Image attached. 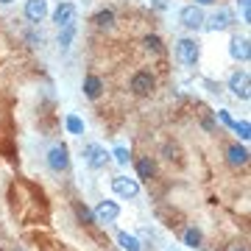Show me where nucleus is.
<instances>
[{
  "label": "nucleus",
  "mask_w": 251,
  "mask_h": 251,
  "mask_svg": "<svg viewBox=\"0 0 251 251\" xmlns=\"http://www.w3.org/2000/svg\"><path fill=\"white\" fill-rule=\"evenodd\" d=\"M73 39H75V23L59 28V50H67L73 45Z\"/></svg>",
  "instance_id": "a211bd4d"
},
{
  "label": "nucleus",
  "mask_w": 251,
  "mask_h": 251,
  "mask_svg": "<svg viewBox=\"0 0 251 251\" xmlns=\"http://www.w3.org/2000/svg\"><path fill=\"white\" fill-rule=\"evenodd\" d=\"M64 126H67V131H70L73 137L84 134V120H81L78 115H67V117H64Z\"/></svg>",
  "instance_id": "412c9836"
},
{
  "label": "nucleus",
  "mask_w": 251,
  "mask_h": 251,
  "mask_svg": "<svg viewBox=\"0 0 251 251\" xmlns=\"http://www.w3.org/2000/svg\"><path fill=\"white\" fill-rule=\"evenodd\" d=\"M25 39L31 42V48H39L42 42H45V36L39 34V31H31V34H25Z\"/></svg>",
  "instance_id": "a878e982"
},
{
  "label": "nucleus",
  "mask_w": 251,
  "mask_h": 251,
  "mask_svg": "<svg viewBox=\"0 0 251 251\" xmlns=\"http://www.w3.org/2000/svg\"><path fill=\"white\" fill-rule=\"evenodd\" d=\"M218 117H221V123H224V126H229V128H232L234 120H232V115H229L226 109H221V112H218Z\"/></svg>",
  "instance_id": "cd10ccee"
},
{
  "label": "nucleus",
  "mask_w": 251,
  "mask_h": 251,
  "mask_svg": "<svg viewBox=\"0 0 251 251\" xmlns=\"http://www.w3.org/2000/svg\"><path fill=\"white\" fill-rule=\"evenodd\" d=\"M143 45H145V50H148V53H153V56H162L165 53V45H162V39L156 34H148L143 39Z\"/></svg>",
  "instance_id": "aec40b11"
},
{
  "label": "nucleus",
  "mask_w": 251,
  "mask_h": 251,
  "mask_svg": "<svg viewBox=\"0 0 251 251\" xmlns=\"http://www.w3.org/2000/svg\"><path fill=\"white\" fill-rule=\"evenodd\" d=\"M23 14H25L28 23L39 25V23L48 17V0H25V9H23Z\"/></svg>",
  "instance_id": "9d476101"
},
{
  "label": "nucleus",
  "mask_w": 251,
  "mask_h": 251,
  "mask_svg": "<svg viewBox=\"0 0 251 251\" xmlns=\"http://www.w3.org/2000/svg\"><path fill=\"white\" fill-rule=\"evenodd\" d=\"M234 25V14L229 9H218L212 17H204V28L206 31H226Z\"/></svg>",
  "instance_id": "6e6552de"
},
{
  "label": "nucleus",
  "mask_w": 251,
  "mask_h": 251,
  "mask_svg": "<svg viewBox=\"0 0 251 251\" xmlns=\"http://www.w3.org/2000/svg\"><path fill=\"white\" fill-rule=\"evenodd\" d=\"M81 90H84V98H90V100H98L100 95H103V78L100 75H87L84 78V84H81Z\"/></svg>",
  "instance_id": "ddd939ff"
},
{
  "label": "nucleus",
  "mask_w": 251,
  "mask_h": 251,
  "mask_svg": "<svg viewBox=\"0 0 251 251\" xmlns=\"http://www.w3.org/2000/svg\"><path fill=\"white\" fill-rule=\"evenodd\" d=\"M75 218H78L81 224H87V226L95 224V212H92L90 206H84L81 201H75Z\"/></svg>",
  "instance_id": "4be33fe9"
},
{
  "label": "nucleus",
  "mask_w": 251,
  "mask_h": 251,
  "mask_svg": "<svg viewBox=\"0 0 251 251\" xmlns=\"http://www.w3.org/2000/svg\"><path fill=\"white\" fill-rule=\"evenodd\" d=\"M229 56H232L234 62H249L251 59V42H249V36H240V34H234L232 36V42H229Z\"/></svg>",
  "instance_id": "1a4fd4ad"
},
{
  "label": "nucleus",
  "mask_w": 251,
  "mask_h": 251,
  "mask_svg": "<svg viewBox=\"0 0 251 251\" xmlns=\"http://www.w3.org/2000/svg\"><path fill=\"white\" fill-rule=\"evenodd\" d=\"M237 9L243 14V23H251V0H237Z\"/></svg>",
  "instance_id": "393cba45"
},
{
  "label": "nucleus",
  "mask_w": 251,
  "mask_h": 251,
  "mask_svg": "<svg viewBox=\"0 0 251 251\" xmlns=\"http://www.w3.org/2000/svg\"><path fill=\"white\" fill-rule=\"evenodd\" d=\"M117 246L123 251H143V243L137 234H128V232H117Z\"/></svg>",
  "instance_id": "dca6fc26"
},
{
  "label": "nucleus",
  "mask_w": 251,
  "mask_h": 251,
  "mask_svg": "<svg viewBox=\"0 0 251 251\" xmlns=\"http://www.w3.org/2000/svg\"><path fill=\"white\" fill-rule=\"evenodd\" d=\"M112 156H115L117 165H128V159H131V153H128V148H126V145H117L115 151H112Z\"/></svg>",
  "instance_id": "b1692460"
},
{
  "label": "nucleus",
  "mask_w": 251,
  "mask_h": 251,
  "mask_svg": "<svg viewBox=\"0 0 251 251\" xmlns=\"http://www.w3.org/2000/svg\"><path fill=\"white\" fill-rule=\"evenodd\" d=\"M229 90H232L234 98L249 100L251 98V75H249V70H234L232 75H229Z\"/></svg>",
  "instance_id": "7ed1b4c3"
},
{
  "label": "nucleus",
  "mask_w": 251,
  "mask_h": 251,
  "mask_svg": "<svg viewBox=\"0 0 251 251\" xmlns=\"http://www.w3.org/2000/svg\"><path fill=\"white\" fill-rule=\"evenodd\" d=\"M162 151H165V159H168V162H173V159H176V156H179V148H176V145H171V143L165 145Z\"/></svg>",
  "instance_id": "bb28decb"
},
{
  "label": "nucleus",
  "mask_w": 251,
  "mask_h": 251,
  "mask_svg": "<svg viewBox=\"0 0 251 251\" xmlns=\"http://www.w3.org/2000/svg\"><path fill=\"white\" fill-rule=\"evenodd\" d=\"M9 3H14V0H0V6H9Z\"/></svg>",
  "instance_id": "c756f323"
},
{
  "label": "nucleus",
  "mask_w": 251,
  "mask_h": 251,
  "mask_svg": "<svg viewBox=\"0 0 251 251\" xmlns=\"http://www.w3.org/2000/svg\"><path fill=\"white\" fill-rule=\"evenodd\" d=\"M212 3H218V0H196V6H212Z\"/></svg>",
  "instance_id": "c85d7f7f"
},
{
  "label": "nucleus",
  "mask_w": 251,
  "mask_h": 251,
  "mask_svg": "<svg viewBox=\"0 0 251 251\" xmlns=\"http://www.w3.org/2000/svg\"><path fill=\"white\" fill-rule=\"evenodd\" d=\"M73 20H75V6L73 3H59L53 11V23L59 28H64V25H70Z\"/></svg>",
  "instance_id": "4468645a"
},
{
  "label": "nucleus",
  "mask_w": 251,
  "mask_h": 251,
  "mask_svg": "<svg viewBox=\"0 0 251 251\" xmlns=\"http://www.w3.org/2000/svg\"><path fill=\"white\" fill-rule=\"evenodd\" d=\"M232 128H234V134L240 137L243 143H249V140H251V123H249V120H234Z\"/></svg>",
  "instance_id": "5701e85b"
},
{
  "label": "nucleus",
  "mask_w": 251,
  "mask_h": 251,
  "mask_svg": "<svg viewBox=\"0 0 251 251\" xmlns=\"http://www.w3.org/2000/svg\"><path fill=\"white\" fill-rule=\"evenodd\" d=\"M179 23L187 31H201L204 28V11H201V6H184V9L179 11Z\"/></svg>",
  "instance_id": "0eeeda50"
},
{
  "label": "nucleus",
  "mask_w": 251,
  "mask_h": 251,
  "mask_svg": "<svg viewBox=\"0 0 251 251\" xmlns=\"http://www.w3.org/2000/svg\"><path fill=\"white\" fill-rule=\"evenodd\" d=\"M112 193H115L117 198H137L140 196V181L137 179H128V176H115L112 179Z\"/></svg>",
  "instance_id": "423d86ee"
},
{
  "label": "nucleus",
  "mask_w": 251,
  "mask_h": 251,
  "mask_svg": "<svg viewBox=\"0 0 251 251\" xmlns=\"http://www.w3.org/2000/svg\"><path fill=\"white\" fill-rule=\"evenodd\" d=\"M14 251H23V249H14Z\"/></svg>",
  "instance_id": "473e14b6"
},
{
  "label": "nucleus",
  "mask_w": 251,
  "mask_h": 251,
  "mask_svg": "<svg viewBox=\"0 0 251 251\" xmlns=\"http://www.w3.org/2000/svg\"><path fill=\"white\" fill-rule=\"evenodd\" d=\"M120 218V206L115 201H100L95 206V224H115Z\"/></svg>",
  "instance_id": "9b49d317"
},
{
  "label": "nucleus",
  "mask_w": 251,
  "mask_h": 251,
  "mask_svg": "<svg viewBox=\"0 0 251 251\" xmlns=\"http://www.w3.org/2000/svg\"><path fill=\"white\" fill-rule=\"evenodd\" d=\"M184 246H190V249H201L204 246V234H201L198 226H190L187 232H184Z\"/></svg>",
  "instance_id": "6ab92c4d"
},
{
  "label": "nucleus",
  "mask_w": 251,
  "mask_h": 251,
  "mask_svg": "<svg viewBox=\"0 0 251 251\" xmlns=\"http://www.w3.org/2000/svg\"><path fill=\"white\" fill-rule=\"evenodd\" d=\"M232 251H246V249H232Z\"/></svg>",
  "instance_id": "2f4dec72"
},
{
  "label": "nucleus",
  "mask_w": 251,
  "mask_h": 251,
  "mask_svg": "<svg viewBox=\"0 0 251 251\" xmlns=\"http://www.w3.org/2000/svg\"><path fill=\"white\" fill-rule=\"evenodd\" d=\"M48 168L53 173H64L70 168V151H67V145L64 143H56L50 151H48Z\"/></svg>",
  "instance_id": "39448f33"
},
{
  "label": "nucleus",
  "mask_w": 251,
  "mask_h": 251,
  "mask_svg": "<svg viewBox=\"0 0 251 251\" xmlns=\"http://www.w3.org/2000/svg\"><path fill=\"white\" fill-rule=\"evenodd\" d=\"M165 251H179V249H173V246H168V249H165Z\"/></svg>",
  "instance_id": "7c9ffc66"
},
{
  "label": "nucleus",
  "mask_w": 251,
  "mask_h": 251,
  "mask_svg": "<svg viewBox=\"0 0 251 251\" xmlns=\"http://www.w3.org/2000/svg\"><path fill=\"white\" fill-rule=\"evenodd\" d=\"M131 92L134 95H140V98H145V95H151L153 90H156V78H153L151 70H137L134 75H131Z\"/></svg>",
  "instance_id": "20e7f679"
},
{
  "label": "nucleus",
  "mask_w": 251,
  "mask_h": 251,
  "mask_svg": "<svg viewBox=\"0 0 251 251\" xmlns=\"http://www.w3.org/2000/svg\"><path fill=\"white\" fill-rule=\"evenodd\" d=\"M153 176H156V162L151 156L137 159V181H151Z\"/></svg>",
  "instance_id": "2eb2a0df"
},
{
  "label": "nucleus",
  "mask_w": 251,
  "mask_h": 251,
  "mask_svg": "<svg viewBox=\"0 0 251 251\" xmlns=\"http://www.w3.org/2000/svg\"><path fill=\"white\" fill-rule=\"evenodd\" d=\"M176 59H179L181 64H187V67H196L198 59H201V45H198V39H190V36L179 39V42H176Z\"/></svg>",
  "instance_id": "f257e3e1"
},
{
  "label": "nucleus",
  "mask_w": 251,
  "mask_h": 251,
  "mask_svg": "<svg viewBox=\"0 0 251 251\" xmlns=\"http://www.w3.org/2000/svg\"><path fill=\"white\" fill-rule=\"evenodd\" d=\"M226 162L232 165V168H246L249 165V148L240 143H232L226 148Z\"/></svg>",
  "instance_id": "f8f14e48"
},
{
  "label": "nucleus",
  "mask_w": 251,
  "mask_h": 251,
  "mask_svg": "<svg viewBox=\"0 0 251 251\" xmlns=\"http://www.w3.org/2000/svg\"><path fill=\"white\" fill-rule=\"evenodd\" d=\"M81 156H84V162L90 165L92 171H100V168H106L109 159H112V153L103 148V145L98 143H90V145H84V151H81Z\"/></svg>",
  "instance_id": "f03ea898"
},
{
  "label": "nucleus",
  "mask_w": 251,
  "mask_h": 251,
  "mask_svg": "<svg viewBox=\"0 0 251 251\" xmlns=\"http://www.w3.org/2000/svg\"><path fill=\"white\" fill-rule=\"evenodd\" d=\"M92 23H95V28H100V31H109V28H115V11L100 9L98 14L92 17Z\"/></svg>",
  "instance_id": "f3484780"
}]
</instances>
